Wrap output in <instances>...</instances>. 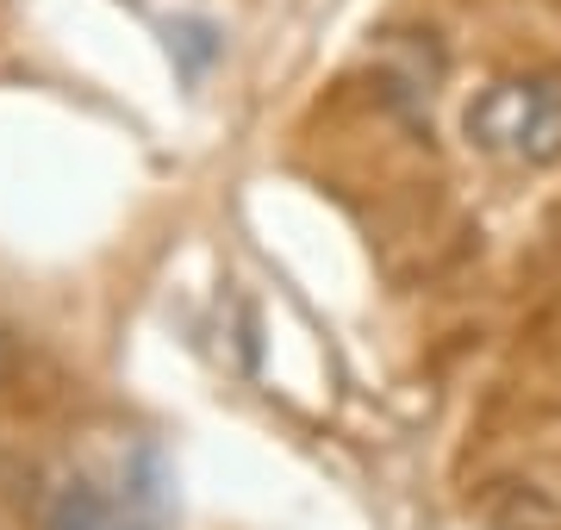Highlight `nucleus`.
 Instances as JSON below:
<instances>
[{
  "mask_svg": "<svg viewBox=\"0 0 561 530\" xmlns=\"http://www.w3.org/2000/svg\"><path fill=\"white\" fill-rule=\"evenodd\" d=\"M461 131L474 150H486L493 163L512 169H556L561 163V76L530 69V76H500L486 82L468 113Z\"/></svg>",
  "mask_w": 561,
  "mask_h": 530,
  "instance_id": "f257e3e1",
  "label": "nucleus"
},
{
  "mask_svg": "<svg viewBox=\"0 0 561 530\" xmlns=\"http://www.w3.org/2000/svg\"><path fill=\"white\" fill-rule=\"evenodd\" d=\"M44 530H162L157 511L138 506V493H113L94 481H62L44 506Z\"/></svg>",
  "mask_w": 561,
  "mask_h": 530,
  "instance_id": "f03ea898",
  "label": "nucleus"
},
{
  "mask_svg": "<svg viewBox=\"0 0 561 530\" xmlns=\"http://www.w3.org/2000/svg\"><path fill=\"white\" fill-rule=\"evenodd\" d=\"M0 375H7V331H0Z\"/></svg>",
  "mask_w": 561,
  "mask_h": 530,
  "instance_id": "7ed1b4c3",
  "label": "nucleus"
}]
</instances>
